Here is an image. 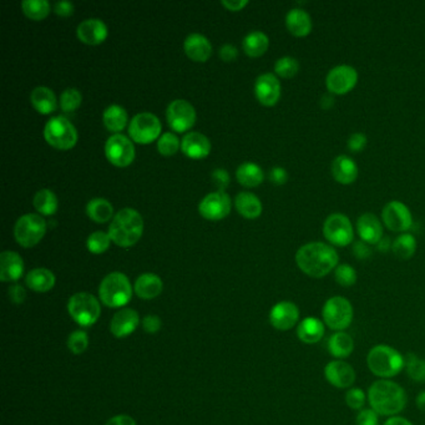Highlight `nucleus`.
Instances as JSON below:
<instances>
[{
    "instance_id": "17",
    "label": "nucleus",
    "mask_w": 425,
    "mask_h": 425,
    "mask_svg": "<svg viewBox=\"0 0 425 425\" xmlns=\"http://www.w3.org/2000/svg\"><path fill=\"white\" fill-rule=\"evenodd\" d=\"M324 378L333 387L338 389H348L353 387V384L356 383V370L349 363L341 359H334L325 364Z\"/></svg>"
},
{
    "instance_id": "18",
    "label": "nucleus",
    "mask_w": 425,
    "mask_h": 425,
    "mask_svg": "<svg viewBox=\"0 0 425 425\" xmlns=\"http://www.w3.org/2000/svg\"><path fill=\"white\" fill-rule=\"evenodd\" d=\"M299 308L290 301H282L273 305L270 311V322L273 328L278 330H290L299 325Z\"/></svg>"
},
{
    "instance_id": "35",
    "label": "nucleus",
    "mask_w": 425,
    "mask_h": 425,
    "mask_svg": "<svg viewBox=\"0 0 425 425\" xmlns=\"http://www.w3.org/2000/svg\"><path fill=\"white\" fill-rule=\"evenodd\" d=\"M270 46V40L265 32L256 30L249 32L246 38L243 39V50L248 57H262Z\"/></svg>"
},
{
    "instance_id": "12",
    "label": "nucleus",
    "mask_w": 425,
    "mask_h": 425,
    "mask_svg": "<svg viewBox=\"0 0 425 425\" xmlns=\"http://www.w3.org/2000/svg\"><path fill=\"white\" fill-rule=\"evenodd\" d=\"M358 73L350 65H338L330 70L325 79V85L330 94L344 95L356 88Z\"/></svg>"
},
{
    "instance_id": "25",
    "label": "nucleus",
    "mask_w": 425,
    "mask_h": 425,
    "mask_svg": "<svg viewBox=\"0 0 425 425\" xmlns=\"http://www.w3.org/2000/svg\"><path fill=\"white\" fill-rule=\"evenodd\" d=\"M23 272L24 262L19 254L13 251H4L0 254V279L3 282H15Z\"/></svg>"
},
{
    "instance_id": "42",
    "label": "nucleus",
    "mask_w": 425,
    "mask_h": 425,
    "mask_svg": "<svg viewBox=\"0 0 425 425\" xmlns=\"http://www.w3.org/2000/svg\"><path fill=\"white\" fill-rule=\"evenodd\" d=\"M406 370L412 381H425V359L410 353L406 358Z\"/></svg>"
},
{
    "instance_id": "50",
    "label": "nucleus",
    "mask_w": 425,
    "mask_h": 425,
    "mask_svg": "<svg viewBox=\"0 0 425 425\" xmlns=\"http://www.w3.org/2000/svg\"><path fill=\"white\" fill-rule=\"evenodd\" d=\"M347 145L352 153H361L367 147V136L362 133H352Z\"/></svg>"
},
{
    "instance_id": "30",
    "label": "nucleus",
    "mask_w": 425,
    "mask_h": 425,
    "mask_svg": "<svg viewBox=\"0 0 425 425\" xmlns=\"http://www.w3.org/2000/svg\"><path fill=\"white\" fill-rule=\"evenodd\" d=\"M328 352L336 359H346L355 350V339L346 332H336L328 339Z\"/></svg>"
},
{
    "instance_id": "19",
    "label": "nucleus",
    "mask_w": 425,
    "mask_h": 425,
    "mask_svg": "<svg viewBox=\"0 0 425 425\" xmlns=\"http://www.w3.org/2000/svg\"><path fill=\"white\" fill-rule=\"evenodd\" d=\"M254 94L257 100L265 106H273L281 97V83L271 73L262 74L254 84Z\"/></svg>"
},
{
    "instance_id": "55",
    "label": "nucleus",
    "mask_w": 425,
    "mask_h": 425,
    "mask_svg": "<svg viewBox=\"0 0 425 425\" xmlns=\"http://www.w3.org/2000/svg\"><path fill=\"white\" fill-rule=\"evenodd\" d=\"M270 180L274 185H285L288 181V172L283 167H273L270 172Z\"/></svg>"
},
{
    "instance_id": "47",
    "label": "nucleus",
    "mask_w": 425,
    "mask_h": 425,
    "mask_svg": "<svg viewBox=\"0 0 425 425\" xmlns=\"http://www.w3.org/2000/svg\"><path fill=\"white\" fill-rule=\"evenodd\" d=\"M158 149H159V153L164 156L175 155L180 149V141H178V136L172 133H164L158 141Z\"/></svg>"
},
{
    "instance_id": "41",
    "label": "nucleus",
    "mask_w": 425,
    "mask_h": 425,
    "mask_svg": "<svg viewBox=\"0 0 425 425\" xmlns=\"http://www.w3.org/2000/svg\"><path fill=\"white\" fill-rule=\"evenodd\" d=\"M299 63L292 57H283L274 64V73L283 79H292L299 74Z\"/></svg>"
},
{
    "instance_id": "8",
    "label": "nucleus",
    "mask_w": 425,
    "mask_h": 425,
    "mask_svg": "<svg viewBox=\"0 0 425 425\" xmlns=\"http://www.w3.org/2000/svg\"><path fill=\"white\" fill-rule=\"evenodd\" d=\"M68 311L71 318L83 327H90L97 322L102 308L99 301L90 293H75L68 302Z\"/></svg>"
},
{
    "instance_id": "54",
    "label": "nucleus",
    "mask_w": 425,
    "mask_h": 425,
    "mask_svg": "<svg viewBox=\"0 0 425 425\" xmlns=\"http://www.w3.org/2000/svg\"><path fill=\"white\" fill-rule=\"evenodd\" d=\"M353 254L356 256L358 260H367L372 254V249L369 248L368 243H366L361 240V241L355 242Z\"/></svg>"
},
{
    "instance_id": "56",
    "label": "nucleus",
    "mask_w": 425,
    "mask_h": 425,
    "mask_svg": "<svg viewBox=\"0 0 425 425\" xmlns=\"http://www.w3.org/2000/svg\"><path fill=\"white\" fill-rule=\"evenodd\" d=\"M54 12L59 17L68 18L74 13V4L71 1H57L54 7Z\"/></svg>"
},
{
    "instance_id": "49",
    "label": "nucleus",
    "mask_w": 425,
    "mask_h": 425,
    "mask_svg": "<svg viewBox=\"0 0 425 425\" xmlns=\"http://www.w3.org/2000/svg\"><path fill=\"white\" fill-rule=\"evenodd\" d=\"M357 425H379V414L372 409H362L358 413L356 418Z\"/></svg>"
},
{
    "instance_id": "37",
    "label": "nucleus",
    "mask_w": 425,
    "mask_h": 425,
    "mask_svg": "<svg viewBox=\"0 0 425 425\" xmlns=\"http://www.w3.org/2000/svg\"><path fill=\"white\" fill-rule=\"evenodd\" d=\"M86 214L94 223H105L111 220L114 207L105 198H93L86 206Z\"/></svg>"
},
{
    "instance_id": "26",
    "label": "nucleus",
    "mask_w": 425,
    "mask_h": 425,
    "mask_svg": "<svg viewBox=\"0 0 425 425\" xmlns=\"http://www.w3.org/2000/svg\"><path fill=\"white\" fill-rule=\"evenodd\" d=\"M184 49L186 55L197 63H205L212 54V45L201 34L189 35L185 40Z\"/></svg>"
},
{
    "instance_id": "44",
    "label": "nucleus",
    "mask_w": 425,
    "mask_h": 425,
    "mask_svg": "<svg viewBox=\"0 0 425 425\" xmlns=\"http://www.w3.org/2000/svg\"><path fill=\"white\" fill-rule=\"evenodd\" d=\"M334 279L339 286H355L357 282V271L348 263L338 265L334 270Z\"/></svg>"
},
{
    "instance_id": "36",
    "label": "nucleus",
    "mask_w": 425,
    "mask_h": 425,
    "mask_svg": "<svg viewBox=\"0 0 425 425\" xmlns=\"http://www.w3.org/2000/svg\"><path fill=\"white\" fill-rule=\"evenodd\" d=\"M104 125L111 133H120L127 124V113L120 105H111L104 111Z\"/></svg>"
},
{
    "instance_id": "29",
    "label": "nucleus",
    "mask_w": 425,
    "mask_h": 425,
    "mask_svg": "<svg viewBox=\"0 0 425 425\" xmlns=\"http://www.w3.org/2000/svg\"><path fill=\"white\" fill-rule=\"evenodd\" d=\"M162 281L153 273H144L135 282V293L142 299H153L162 292Z\"/></svg>"
},
{
    "instance_id": "48",
    "label": "nucleus",
    "mask_w": 425,
    "mask_h": 425,
    "mask_svg": "<svg viewBox=\"0 0 425 425\" xmlns=\"http://www.w3.org/2000/svg\"><path fill=\"white\" fill-rule=\"evenodd\" d=\"M366 393L361 388H349L348 392L346 393L344 400L346 404L353 409V410H362L363 406L366 404Z\"/></svg>"
},
{
    "instance_id": "4",
    "label": "nucleus",
    "mask_w": 425,
    "mask_h": 425,
    "mask_svg": "<svg viewBox=\"0 0 425 425\" xmlns=\"http://www.w3.org/2000/svg\"><path fill=\"white\" fill-rule=\"evenodd\" d=\"M367 366L375 377L390 379L406 368V358L399 350L388 344H377L368 352Z\"/></svg>"
},
{
    "instance_id": "23",
    "label": "nucleus",
    "mask_w": 425,
    "mask_h": 425,
    "mask_svg": "<svg viewBox=\"0 0 425 425\" xmlns=\"http://www.w3.org/2000/svg\"><path fill=\"white\" fill-rule=\"evenodd\" d=\"M332 176L338 184H353L358 178V166L356 161L347 155H339L332 161Z\"/></svg>"
},
{
    "instance_id": "9",
    "label": "nucleus",
    "mask_w": 425,
    "mask_h": 425,
    "mask_svg": "<svg viewBox=\"0 0 425 425\" xmlns=\"http://www.w3.org/2000/svg\"><path fill=\"white\" fill-rule=\"evenodd\" d=\"M46 232V223L44 218L29 214L20 217L14 227L15 240L23 247H34L43 240Z\"/></svg>"
},
{
    "instance_id": "1",
    "label": "nucleus",
    "mask_w": 425,
    "mask_h": 425,
    "mask_svg": "<svg viewBox=\"0 0 425 425\" xmlns=\"http://www.w3.org/2000/svg\"><path fill=\"white\" fill-rule=\"evenodd\" d=\"M338 262L339 256L334 247L323 242H310L296 254L299 270L312 278H323L336 270Z\"/></svg>"
},
{
    "instance_id": "61",
    "label": "nucleus",
    "mask_w": 425,
    "mask_h": 425,
    "mask_svg": "<svg viewBox=\"0 0 425 425\" xmlns=\"http://www.w3.org/2000/svg\"><path fill=\"white\" fill-rule=\"evenodd\" d=\"M392 245H393V243H390V238H389V237H383L381 241L377 243V247H378V249H379L381 252H388Z\"/></svg>"
},
{
    "instance_id": "32",
    "label": "nucleus",
    "mask_w": 425,
    "mask_h": 425,
    "mask_svg": "<svg viewBox=\"0 0 425 425\" xmlns=\"http://www.w3.org/2000/svg\"><path fill=\"white\" fill-rule=\"evenodd\" d=\"M26 282V286L32 291L45 293L50 291L51 288L55 286V276L46 268H35L28 273Z\"/></svg>"
},
{
    "instance_id": "16",
    "label": "nucleus",
    "mask_w": 425,
    "mask_h": 425,
    "mask_svg": "<svg viewBox=\"0 0 425 425\" xmlns=\"http://www.w3.org/2000/svg\"><path fill=\"white\" fill-rule=\"evenodd\" d=\"M198 211L206 220L220 221L229 216L231 212V198L223 191L212 192L201 201Z\"/></svg>"
},
{
    "instance_id": "62",
    "label": "nucleus",
    "mask_w": 425,
    "mask_h": 425,
    "mask_svg": "<svg viewBox=\"0 0 425 425\" xmlns=\"http://www.w3.org/2000/svg\"><path fill=\"white\" fill-rule=\"evenodd\" d=\"M417 406L419 408V410L425 413V390H422L420 393L417 395V399H415Z\"/></svg>"
},
{
    "instance_id": "5",
    "label": "nucleus",
    "mask_w": 425,
    "mask_h": 425,
    "mask_svg": "<svg viewBox=\"0 0 425 425\" xmlns=\"http://www.w3.org/2000/svg\"><path fill=\"white\" fill-rule=\"evenodd\" d=\"M102 303L110 308H120L133 297V287L124 273L113 272L102 279L99 287Z\"/></svg>"
},
{
    "instance_id": "28",
    "label": "nucleus",
    "mask_w": 425,
    "mask_h": 425,
    "mask_svg": "<svg viewBox=\"0 0 425 425\" xmlns=\"http://www.w3.org/2000/svg\"><path fill=\"white\" fill-rule=\"evenodd\" d=\"M286 26L288 32L297 38L307 37L312 32L311 17L303 9H291L286 17Z\"/></svg>"
},
{
    "instance_id": "58",
    "label": "nucleus",
    "mask_w": 425,
    "mask_h": 425,
    "mask_svg": "<svg viewBox=\"0 0 425 425\" xmlns=\"http://www.w3.org/2000/svg\"><path fill=\"white\" fill-rule=\"evenodd\" d=\"M247 0H223V6L231 12H240L247 6Z\"/></svg>"
},
{
    "instance_id": "33",
    "label": "nucleus",
    "mask_w": 425,
    "mask_h": 425,
    "mask_svg": "<svg viewBox=\"0 0 425 425\" xmlns=\"http://www.w3.org/2000/svg\"><path fill=\"white\" fill-rule=\"evenodd\" d=\"M235 206L238 214L248 220H254L260 217L262 214V203L260 198L251 192L238 193L236 196Z\"/></svg>"
},
{
    "instance_id": "39",
    "label": "nucleus",
    "mask_w": 425,
    "mask_h": 425,
    "mask_svg": "<svg viewBox=\"0 0 425 425\" xmlns=\"http://www.w3.org/2000/svg\"><path fill=\"white\" fill-rule=\"evenodd\" d=\"M34 207L44 216L54 215L57 209V198L55 193L48 189L38 191L34 197Z\"/></svg>"
},
{
    "instance_id": "22",
    "label": "nucleus",
    "mask_w": 425,
    "mask_h": 425,
    "mask_svg": "<svg viewBox=\"0 0 425 425\" xmlns=\"http://www.w3.org/2000/svg\"><path fill=\"white\" fill-rule=\"evenodd\" d=\"M357 231L361 240L368 245H377L384 237L381 220L373 214H364L358 218Z\"/></svg>"
},
{
    "instance_id": "60",
    "label": "nucleus",
    "mask_w": 425,
    "mask_h": 425,
    "mask_svg": "<svg viewBox=\"0 0 425 425\" xmlns=\"http://www.w3.org/2000/svg\"><path fill=\"white\" fill-rule=\"evenodd\" d=\"M383 425H414L413 424L410 420H408V419L403 418V417H390V418L388 419L384 422V424Z\"/></svg>"
},
{
    "instance_id": "3",
    "label": "nucleus",
    "mask_w": 425,
    "mask_h": 425,
    "mask_svg": "<svg viewBox=\"0 0 425 425\" xmlns=\"http://www.w3.org/2000/svg\"><path fill=\"white\" fill-rule=\"evenodd\" d=\"M144 232V221L138 211L122 209L115 215L108 227V236L115 245L131 247L139 242Z\"/></svg>"
},
{
    "instance_id": "6",
    "label": "nucleus",
    "mask_w": 425,
    "mask_h": 425,
    "mask_svg": "<svg viewBox=\"0 0 425 425\" xmlns=\"http://www.w3.org/2000/svg\"><path fill=\"white\" fill-rule=\"evenodd\" d=\"M355 318V310L349 299L334 296L325 301L322 308V321L332 330L344 332L350 327Z\"/></svg>"
},
{
    "instance_id": "31",
    "label": "nucleus",
    "mask_w": 425,
    "mask_h": 425,
    "mask_svg": "<svg viewBox=\"0 0 425 425\" xmlns=\"http://www.w3.org/2000/svg\"><path fill=\"white\" fill-rule=\"evenodd\" d=\"M30 102L34 108L43 115L51 114L57 108V96L54 91L45 86H38L32 90Z\"/></svg>"
},
{
    "instance_id": "34",
    "label": "nucleus",
    "mask_w": 425,
    "mask_h": 425,
    "mask_svg": "<svg viewBox=\"0 0 425 425\" xmlns=\"http://www.w3.org/2000/svg\"><path fill=\"white\" fill-rule=\"evenodd\" d=\"M237 181L245 187H257L263 182V171L260 166L254 162H245L242 164L236 171Z\"/></svg>"
},
{
    "instance_id": "7",
    "label": "nucleus",
    "mask_w": 425,
    "mask_h": 425,
    "mask_svg": "<svg viewBox=\"0 0 425 425\" xmlns=\"http://www.w3.org/2000/svg\"><path fill=\"white\" fill-rule=\"evenodd\" d=\"M44 138L50 147L57 150H70L77 145V129L66 117L57 116L46 122Z\"/></svg>"
},
{
    "instance_id": "51",
    "label": "nucleus",
    "mask_w": 425,
    "mask_h": 425,
    "mask_svg": "<svg viewBox=\"0 0 425 425\" xmlns=\"http://www.w3.org/2000/svg\"><path fill=\"white\" fill-rule=\"evenodd\" d=\"M142 328L150 334H155L161 330V319L158 316H147L142 321Z\"/></svg>"
},
{
    "instance_id": "14",
    "label": "nucleus",
    "mask_w": 425,
    "mask_h": 425,
    "mask_svg": "<svg viewBox=\"0 0 425 425\" xmlns=\"http://www.w3.org/2000/svg\"><path fill=\"white\" fill-rule=\"evenodd\" d=\"M166 119L172 130L185 133L195 125L196 111L186 100H173L166 111Z\"/></svg>"
},
{
    "instance_id": "10",
    "label": "nucleus",
    "mask_w": 425,
    "mask_h": 425,
    "mask_svg": "<svg viewBox=\"0 0 425 425\" xmlns=\"http://www.w3.org/2000/svg\"><path fill=\"white\" fill-rule=\"evenodd\" d=\"M323 236L330 245L346 247L355 241V229L348 217L343 214H332L323 223Z\"/></svg>"
},
{
    "instance_id": "52",
    "label": "nucleus",
    "mask_w": 425,
    "mask_h": 425,
    "mask_svg": "<svg viewBox=\"0 0 425 425\" xmlns=\"http://www.w3.org/2000/svg\"><path fill=\"white\" fill-rule=\"evenodd\" d=\"M8 294H9V299L13 302L14 305H21L26 299V290H24V287H21L20 285H13V286L9 287Z\"/></svg>"
},
{
    "instance_id": "15",
    "label": "nucleus",
    "mask_w": 425,
    "mask_h": 425,
    "mask_svg": "<svg viewBox=\"0 0 425 425\" xmlns=\"http://www.w3.org/2000/svg\"><path fill=\"white\" fill-rule=\"evenodd\" d=\"M381 220L394 232H406L412 229L413 216L408 206L400 201H390L381 211Z\"/></svg>"
},
{
    "instance_id": "24",
    "label": "nucleus",
    "mask_w": 425,
    "mask_h": 425,
    "mask_svg": "<svg viewBox=\"0 0 425 425\" xmlns=\"http://www.w3.org/2000/svg\"><path fill=\"white\" fill-rule=\"evenodd\" d=\"M181 150L190 159H205L211 153V142L203 133H187L181 142Z\"/></svg>"
},
{
    "instance_id": "43",
    "label": "nucleus",
    "mask_w": 425,
    "mask_h": 425,
    "mask_svg": "<svg viewBox=\"0 0 425 425\" xmlns=\"http://www.w3.org/2000/svg\"><path fill=\"white\" fill-rule=\"evenodd\" d=\"M110 241H111V238H110L108 234H105L102 231H97V232H94L88 237L86 247L91 254H104L110 247Z\"/></svg>"
},
{
    "instance_id": "2",
    "label": "nucleus",
    "mask_w": 425,
    "mask_h": 425,
    "mask_svg": "<svg viewBox=\"0 0 425 425\" xmlns=\"http://www.w3.org/2000/svg\"><path fill=\"white\" fill-rule=\"evenodd\" d=\"M370 408L383 417H397L403 412L408 403L404 388L389 379L375 381L368 389Z\"/></svg>"
},
{
    "instance_id": "40",
    "label": "nucleus",
    "mask_w": 425,
    "mask_h": 425,
    "mask_svg": "<svg viewBox=\"0 0 425 425\" xmlns=\"http://www.w3.org/2000/svg\"><path fill=\"white\" fill-rule=\"evenodd\" d=\"M23 12L29 19L43 20L50 13V4L46 0H26L21 3Z\"/></svg>"
},
{
    "instance_id": "38",
    "label": "nucleus",
    "mask_w": 425,
    "mask_h": 425,
    "mask_svg": "<svg viewBox=\"0 0 425 425\" xmlns=\"http://www.w3.org/2000/svg\"><path fill=\"white\" fill-rule=\"evenodd\" d=\"M392 251L399 260H410L417 251L415 237L410 234L398 236L392 245Z\"/></svg>"
},
{
    "instance_id": "27",
    "label": "nucleus",
    "mask_w": 425,
    "mask_h": 425,
    "mask_svg": "<svg viewBox=\"0 0 425 425\" xmlns=\"http://www.w3.org/2000/svg\"><path fill=\"white\" fill-rule=\"evenodd\" d=\"M325 334V324L316 317H305L297 325V337L305 344L321 342Z\"/></svg>"
},
{
    "instance_id": "57",
    "label": "nucleus",
    "mask_w": 425,
    "mask_h": 425,
    "mask_svg": "<svg viewBox=\"0 0 425 425\" xmlns=\"http://www.w3.org/2000/svg\"><path fill=\"white\" fill-rule=\"evenodd\" d=\"M237 55H238V51H237V48H236L235 45H223L221 50H220V57L226 63L236 60Z\"/></svg>"
},
{
    "instance_id": "63",
    "label": "nucleus",
    "mask_w": 425,
    "mask_h": 425,
    "mask_svg": "<svg viewBox=\"0 0 425 425\" xmlns=\"http://www.w3.org/2000/svg\"><path fill=\"white\" fill-rule=\"evenodd\" d=\"M333 104H334V102H333V97H332V96L324 95L323 97H322L321 105H322V108H325V110L330 108Z\"/></svg>"
},
{
    "instance_id": "46",
    "label": "nucleus",
    "mask_w": 425,
    "mask_h": 425,
    "mask_svg": "<svg viewBox=\"0 0 425 425\" xmlns=\"http://www.w3.org/2000/svg\"><path fill=\"white\" fill-rule=\"evenodd\" d=\"M89 346V337L83 330H75L68 339V348L74 355H83Z\"/></svg>"
},
{
    "instance_id": "53",
    "label": "nucleus",
    "mask_w": 425,
    "mask_h": 425,
    "mask_svg": "<svg viewBox=\"0 0 425 425\" xmlns=\"http://www.w3.org/2000/svg\"><path fill=\"white\" fill-rule=\"evenodd\" d=\"M212 178H214V182L217 186V189L220 191H223L229 184V173L226 170L223 169H217L215 171L212 172Z\"/></svg>"
},
{
    "instance_id": "20",
    "label": "nucleus",
    "mask_w": 425,
    "mask_h": 425,
    "mask_svg": "<svg viewBox=\"0 0 425 425\" xmlns=\"http://www.w3.org/2000/svg\"><path fill=\"white\" fill-rule=\"evenodd\" d=\"M77 34L84 44L99 45L108 38V26L100 19H86L79 24Z\"/></svg>"
},
{
    "instance_id": "11",
    "label": "nucleus",
    "mask_w": 425,
    "mask_h": 425,
    "mask_svg": "<svg viewBox=\"0 0 425 425\" xmlns=\"http://www.w3.org/2000/svg\"><path fill=\"white\" fill-rule=\"evenodd\" d=\"M129 133L135 142L147 145L159 138L161 133V122L158 116L153 114L141 113L133 116L129 126Z\"/></svg>"
},
{
    "instance_id": "13",
    "label": "nucleus",
    "mask_w": 425,
    "mask_h": 425,
    "mask_svg": "<svg viewBox=\"0 0 425 425\" xmlns=\"http://www.w3.org/2000/svg\"><path fill=\"white\" fill-rule=\"evenodd\" d=\"M105 153L108 161L117 167H126L135 159L133 144L121 133H115L108 138L105 145Z\"/></svg>"
},
{
    "instance_id": "59",
    "label": "nucleus",
    "mask_w": 425,
    "mask_h": 425,
    "mask_svg": "<svg viewBox=\"0 0 425 425\" xmlns=\"http://www.w3.org/2000/svg\"><path fill=\"white\" fill-rule=\"evenodd\" d=\"M106 425H136V422L130 415L121 414L108 420Z\"/></svg>"
},
{
    "instance_id": "21",
    "label": "nucleus",
    "mask_w": 425,
    "mask_h": 425,
    "mask_svg": "<svg viewBox=\"0 0 425 425\" xmlns=\"http://www.w3.org/2000/svg\"><path fill=\"white\" fill-rule=\"evenodd\" d=\"M140 318L138 312L131 308H124L115 313L110 323V330L116 338H125L133 334L139 325Z\"/></svg>"
},
{
    "instance_id": "45",
    "label": "nucleus",
    "mask_w": 425,
    "mask_h": 425,
    "mask_svg": "<svg viewBox=\"0 0 425 425\" xmlns=\"http://www.w3.org/2000/svg\"><path fill=\"white\" fill-rule=\"evenodd\" d=\"M82 102H83L82 93L77 89H74V88H69V89L64 90L63 94H62L60 106L64 111L73 113L82 105Z\"/></svg>"
}]
</instances>
